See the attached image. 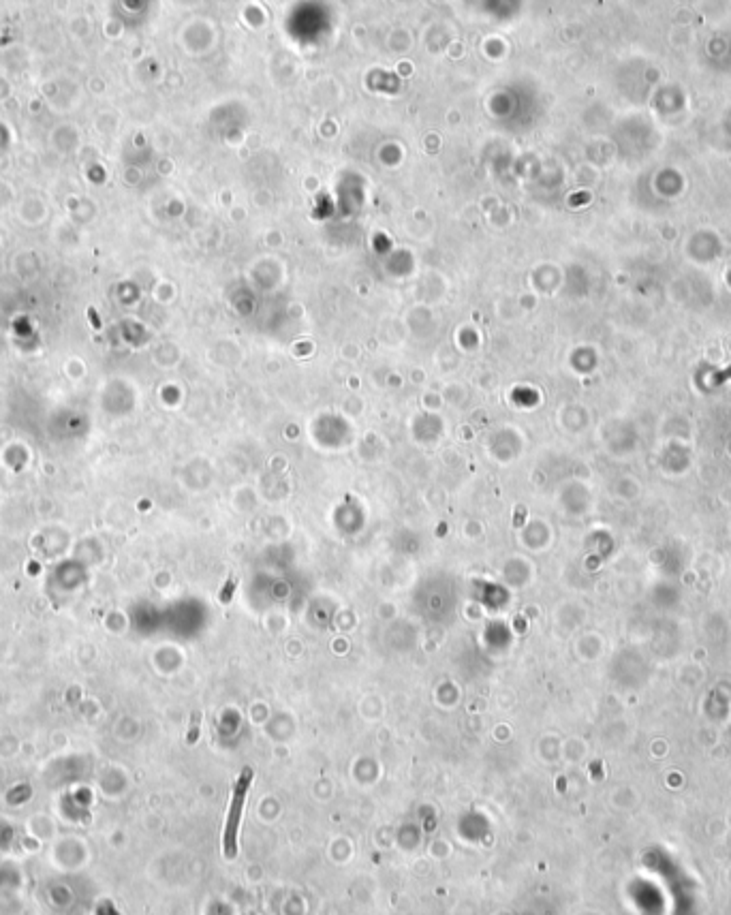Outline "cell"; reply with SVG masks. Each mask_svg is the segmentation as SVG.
<instances>
[{"label": "cell", "instance_id": "6da1fadb", "mask_svg": "<svg viewBox=\"0 0 731 915\" xmlns=\"http://www.w3.org/2000/svg\"><path fill=\"white\" fill-rule=\"evenodd\" d=\"M251 783H253V770L244 768L236 783V789H233V798L229 804L227 824H225V834H223V849H225L227 860H233L238 856V830H240V819H242L246 794H248V789H251Z\"/></svg>", "mask_w": 731, "mask_h": 915}]
</instances>
